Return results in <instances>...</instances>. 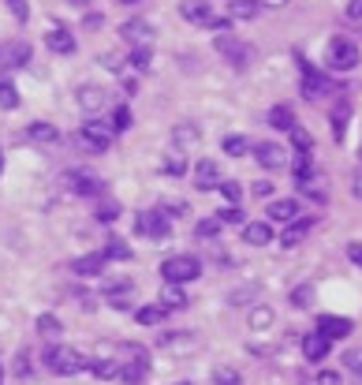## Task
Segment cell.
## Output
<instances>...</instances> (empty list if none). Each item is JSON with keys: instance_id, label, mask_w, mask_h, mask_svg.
Wrapping results in <instances>:
<instances>
[{"instance_id": "cell-6", "label": "cell", "mask_w": 362, "mask_h": 385, "mask_svg": "<svg viewBox=\"0 0 362 385\" xmlns=\"http://www.w3.org/2000/svg\"><path fill=\"white\" fill-rule=\"evenodd\" d=\"M180 15H183L187 23H198V26H217L220 34H225V26H228V19L213 15V8L202 4V0H183V4H180Z\"/></svg>"}, {"instance_id": "cell-1", "label": "cell", "mask_w": 362, "mask_h": 385, "mask_svg": "<svg viewBox=\"0 0 362 385\" xmlns=\"http://www.w3.org/2000/svg\"><path fill=\"white\" fill-rule=\"evenodd\" d=\"M45 366H49L53 374H79V370H86V359L68 344H53L49 352H45Z\"/></svg>"}, {"instance_id": "cell-43", "label": "cell", "mask_w": 362, "mask_h": 385, "mask_svg": "<svg viewBox=\"0 0 362 385\" xmlns=\"http://www.w3.org/2000/svg\"><path fill=\"white\" fill-rule=\"evenodd\" d=\"M299 187H303V195H310V198H314V203H325V191H321V180H314V176H310V180H303V183H299Z\"/></svg>"}, {"instance_id": "cell-44", "label": "cell", "mask_w": 362, "mask_h": 385, "mask_svg": "<svg viewBox=\"0 0 362 385\" xmlns=\"http://www.w3.org/2000/svg\"><path fill=\"white\" fill-rule=\"evenodd\" d=\"M292 142H295V146H299V153H310V146H314V139H310V135H306V131H303V127H299V124H295V127H292Z\"/></svg>"}, {"instance_id": "cell-54", "label": "cell", "mask_w": 362, "mask_h": 385, "mask_svg": "<svg viewBox=\"0 0 362 385\" xmlns=\"http://www.w3.org/2000/svg\"><path fill=\"white\" fill-rule=\"evenodd\" d=\"M347 259L355 262V265H362V243H351L347 247Z\"/></svg>"}, {"instance_id": "cell-22", "label": "cell", "mask_w": 362, "mask_h": 385, "mask_svg": "<svg viewBox=\"0 0 362 385\" xmlns=\"http://www.w3.org/2000/svg\"><path fill=\"white\" fill-rule=\"evenodd\" d=\"M220 180V169H217V161H198V191H213V183Z\"/></svg>"}, {"instance_id": "cell-53", "label": "cell", "mask_w": 362, "mask_h": 385, "mask_svg": "<svg viewBox=\"0 0 362 385\" xmlns=\"http://www.w3.org/2000/svg\"><path fill=\"white\" fill-rule=\"evenodd\" d=\"M116 214H120V209H116L113 203H105V206H101V221H116Z\"/></svg>"}, {"instance_id": "cell-42", "label": "cell", "mask_w": 362, "mask_h": 385, "mask_svg": "<svg viewBox=\"0 0 362 385\" xmlns=\"http://www.w3.org/2000/svg\"><path fill=\"white\" fill-rule=\"evenodd\" d=\"M127 127H131V109L120 105L116 113H113V131H127Z\"/></svg>"}, {"instance_id": "cell-30", "label": "cell", "mask_w": 362, "mask_h": 385, "mask_svg": "<svg viewBox=\"0 0 362 385\" xmlns=\"http://www.w3.org/2000/svg\"><path fill=\"white\" fill-rule=\"evenodd\" d=\"M258 296H262V288H258V284H247V288H236L228 299H231V307H247L250 299H258Z\"/></svg>"}, {"instance_id": "cell-25", "label": "cell", "mask_w": 362, "mask_h": 385, "mask_svg": "<svg viewBox=\"0 0 362 385\" xmlns=\"http://www.w3.org/2000/svg\"><path fill=\"white\" fill-rule=\"evenodd\" d=\"M101 270H105V254H86L75 262V273H82V277H97Z\"/></svg>"}, {"instance_id": "cell-14", "label": "cell", "mask_w": 362, "mask_h": 385, "mask_svg": "<svg viewBox=\"0 0 362 385\" xmlns=\"http://www.w3.org/2000/svg\"><path fill=\"white\" fill-rule=\"evenodd\" d=\"M318 333L325 337V341H340V337H351V322H347V318L321 314V318H318Z\"/></svg>"}, {"instance_id": "cell-2", "label": "cell", "mask_w": 362, "mask_h": 385, "mask_svg": "<svg viewBox=\"0 0 362 385\" xmlns=\"http://www.w3.org/2000/svg\"><path fill=\"white\" fill-rule=\"evenodd\" d=\"M198 273H202V265L194 254H175V259L161 265V277L169 284H191V281H198Z\"/></svg>"}, {"instance_id": "cell-58", "label": "cell", "mask_w": 362, "mask_h": 385, "mask_svg": "<svg viewBox=\"0 0 362 385\" xmlns=\"http://www.w3.org/2000/svg\"><path fill=\"white\" fill-rule=\"evenodd\" d=\"M113 4H142V0H113Z\"/></svg>"}, {"instance_id": "cell-36", "label": "cell", "mask_w": 362, "mask_h": 385, "mask_svg": "<svg viewBox=\"0 0 362 385\" xmlns=\"http://www.w3.org/2000/svg\"><path fill=\"white\" fill-rule=\"evenodd\" d=\"M217 191H220V195H225V198H228V203H231V206H239V203H243V187H239V183H236V180H225V183H220V187H217Z\"/></svg>"}, {"instance_id": "cell-9", "label": "cell", "mask_w": 362, "mask_h": 385, "mask_svg": "<svg viewBox=\"0 0 362 385\" xmlns=\"http://www.w3.org/2000/svg\"><path fill=\"white\" fill-rule=\"evenodd\" d=\"M138 232L153 236V240H164L169 236V221H164L161 209H146V214H138Z\"/></svg>"}, {"instance_id": "cell-57", "label": "cell", "mask_w": 362, "mask_h": 385, "mask_svg": "<svg viewBox=\"0 0 362 385\" xmlns=\"http://www.w3.org/2000/svg\"><path fill=\"white\" fill-rule=\"evenodd\" d=\"M351 191H355V198H362V172L355 176V183H351Z\"/></svg>"}, {"instance_id": "cell-35", "label": "cell", "mask_w": 362, "mask_h": 385, "mask_svg": "<svg viewBox=\"0 0 362 385\" xmlns=\"http://www.w3.org/2000/svg\"><path fill=\"white\" fill-rule=\"evenodd\" d=\"M0 109H19V90L12 82H0Z\"/></svg>"}, {"instance_id": "cell-45", "label": "cell", "mask_w": 362, "mask_h": 385, "mask_svg": "<svg viewBox=\"0 0 362 385\" xmlns=\"http://www.w3.org/2000/svg\"><path fill=\"white\" fill-rule=\"evenodd\" d=\"M292 303H295V307H310V303H314V288H310V284H303V288L292 292Z\"/></svg>"}, {"instance_id": "cell-8", "label": "cell", "mask_w": 362, "mask_h": 385, "mask_svg": "<svg viewBox=\"0 0 362 385\" xmlns=\"http://www.w3.org/2000/svg\"><path fill=\"white\" fill-rule=\"evenodd\" d=\"M325 94H329V79H325L318 68H310V64L303 60V97L318 102V97H325Z\"/></svg>"}, {"instance_id": "cell-7", "label": "cell", "mask_w": 362, "mask_h": 385, "mask_svg": "<svg viewBox=\"0 0 362 385\" xmlns=\"http://www.w3.org/2000/svg\"><path fill=\"white\" fill-rule=\"evenodd\" d=\"M34 60V49H30V41H23V38H12V41H4L0 45V68H26V64Z\"/></svg>"}, {"instance_id": "cell-10", "label": "cell", "mask_w": 362, "mask_h": 385, "mask_svg": "<svg viewBox=\"0 0 362 385\" xmlns=\"http://www.w3.org/2000/svg\"><path fill=\"white\" fill-rule=\"evenodd\" d=\"M120 366H135V370H150V352L142 344H120L116 348Z\"/></svg>"}, {"instance_id": "cell-49", "label": "cell", "mask_w": 362, "mask_h": 385, "mask_svg": "<svg viewBox=\"0 0 362 385\" xmlns=\"http://www.w3.org/2000/svg\"><path fill=\"white\" fill-rule=\"evenodd\" d=\"M8 8H12V15H15V19H26V15H30V12H26V0H8Z\"/></svg>"}, {"instance_id": "cell-17", "label": "cell", "mask_w": 362, "mask_h": 385, "mask_svg": "<svg viewBox=\"0 0 362 385\" xmlns=\"http://www.w3.org/2000/svg\"><path fill=\"white\" fill-rule=\"evenodd\" d=\"M157 307H161V310H183V307H187V292H183V284H164Z\"/></svg>"}, {"instance_id": "cell-33", "label": "cell", "mask_w": 362, "mask_h": 385, "mask_svg": "<svg viewBox=\"0 0 362 385\" xmlns=\"http://www.w3.org/2000/svg\"><path fill=\"white\" fill-rule=\"evenodd\" d=\"M150 49H146V45H138V49L131 53V60H127V68H135V71H150Z\"/></svg>"}, {"instance_id": "cell-38", "label": "cell", "mask_w": 362, "mask_h": 385, "mask_svg": "<svg viewBox=\"0 0 362 385\" xmlns=\"http://www.w3.org/2000/svg\"><path fill=\"white\" fill-rule=\"evenodd\" d=\"M213 217H217L220 225H243V209H239V206H225L220 214H213Z\"/></svg>"}, {"instance_id": "cell-24", "label": "cell", "mask_w": 362, "mask_h": 385, "mask_svg": "<svg viewBox=\"0 0 362 385\" xmlns=\"http://www.w3.org/2000/svg\"><path fill=\"white\" fill-rule=\"evenodd\" d=\"M86 370L94 374V378H105V382L120 378V363H108V359H90V363H86Z\"/></svg>"}, {"instance_id": "cell-56", "label": "cell", "mask_w": 362, "mask_h": 385, "mask_svg": "<svg viewBox=\"0 0 362 385\" xmlns=\"http://www.w3.org/2000/svg\"><path fill=\"white\" fill-rule=\"evenodd\" d=\"M258 8H287V0H254Z\"/></svg>"}, {"instance_id": "cell-51", "label": "cell", "mask_w": 362, "mask_h": 385, "mask_svg": "<svg viewBox=\"0 0 362 385\" xmlns=\"http://www.w3.org/2000/svg\"><path fill=\"white\" fill-rule=\"evenodd\" d=\"M250 191H254L258 198H269V195H273V183H269V180H258V183H254V187H250Z\"/></svg>"}, {"instance_id": "cell-26", "label": "cell", "mask_w": 362, "mask_h": 385, "mask_svg": "<svg viewBox=\"0 0 362 385\" xmlns=\"http://www.w3.org/2000/svg\"><path fill=\"white\" fill-rule=\"evenodd\" d=\"M347 113H351V105L340 97L336 113H332V139H343V131H347Z\"/></svg>"}, {"instance_id": "cell-55", "label": "cell", "mask_w": 362, "mask_h": 385, "mask_svg": "<svg viewBox=\"0 0 362 385\" xmlns=\"http://www.w3.org/2000/svg\"><path fill=\"white\" fill-rule=\"evenodd\" d=\"M347 19H362V0H351L347 4Z\"/></svg>"}, {"instance_id": "cell-59", "label": "cell", "mask_w": 362, "mask_h": 385, "mask_svg": "<svg viewBox=\"0 0 362 385\" xmlns=\"http://www.w3.org/2000/svg\"><path fill=\"white\" fill-rule=\"evenodd\" d=\"M175 385H191V382H175Z\"/></svg>"}, {"instance_id": "cell-46", "label": "cell", "mask_w": 362, "mask_h": 385, "mask_svg": "<svg viewBox=\"0 0 362 385\" xmlns=\"http://www.w3.org/2000/svg\"><path fill=\"white\" fill-rule=\"evenodd\" d=\"M217 232H220V221H217V217H206V221H198V236H202V240H209V236L217 240Z\"/></svg>"}, {"instance_id": "cell-27", "label": "cell", "mask_w": 362, "mask_h": 385, "mask_svg": "<svg viewBox=\"0 0 362 385\" xmlns=\"http://www.w3.org/2000/svg\"><path fill=\"white\" fill-rule=\"evenodd\" d=\"M213 385H243V374L236 366H213Z\"/></svg>"}, {"instance_id": "cell-5", "label": "cell", "mask_w": 362, "mask_h": 385, "mask_svg": "<svg viewBox=\"0 0 362 385\" xmlns=\"http://www.w3.org/2000/svg\"><path fill=\"white\" fill-rule=\"evenodd\" d=\"M113 127L108 124H101V120H86L79 127V142L86 146V150H94V153H105L108 146H113Z\"/></svg>"}, {"instance_id": "cell-3", "label": "cell", "mask_w": 362, "mask_h": 385, "mask_svg": "<svg viewBox=\"0 0 362 385\" xmlns=\"http://www.w3.org/2000/svg\"><path fill=\"white\" fill-rule=\"evenodd\" d=\"M213 49H217L236 71H243L247 64L254 60V49H250V45H243L239 38H231V34H217V38H213Z\"/></svg>"}, {"instance_id": "cell-34", "label": "cell", "mask_w": 362, "mask_h": 385, "mask_svg": "<svg viewBox=\"0 0 362 385\" xmlns=\"http://www.w3.org/2000/svg\"><path fill=\"white\" fill-rule=\"evenodd\" d=\"M135 318H138V326H157V322L164 318V310H161V307H138Z\"/></svg>"}, {"instance_id": "cell-20", "label": "cell", "mask_w": 362, "mask_h": 385, "mask_svg": "<svg viewBox=\"0 0 362 385\" xmlns=\"http://www.w3.org/2000/svg\"><path fill=\"white\" fill-rule=\"evenodd\" d=\"M79 105H82V113H101V109H105V90L101 86H79Z\"/></svg>"}, {"instance_id": "cell-29", "label": "cell", "mask_w": 362, "mask_h": 385, "mask_svg": "<svg viewBox=\"0 0 362 385\" xmlns=\"http://www.w3.org/2000/svg\"><path fill=\"white\" fill-rule=\"evenodd\" d=\"M269 326H273V310L258 303L254 310H250V329H254V333H262V329H269Z\"/></svg>"}, {"instance_id": "cell-48", "label": "cell", "mask_w": 362, "mask_h": 385, "mask_svg": "<svg viewBox=\"0 0 362 385\" xmlns=\"http://www.w3.org/2000/svg\"><path fill=\"white\" fill-rule=\"evenodd\" d=\"M161 214H175V217H187V203H161Z\"/></svg>"}, {"instance_id": "cell-32", "label": "cell", "mask_w": 362, "mask_h": 385, "mask_svg": "<svg viewBox=\"0 0 362 385\" xmlns=\"http://www.w3.org/2000/svg\"><path fill=\"white\" fill-rule=\"evenodd\" d=\"M292 172H295V180H310L314 176V161H310V153H299V158H295V165H292Z\"/></svg>"}, {"instance_id": "cell-60", "label": "cell", "mask_w": 362, "mask_h": 385, "mask_svg": "<svg viewBox=\"0 0 362 385\" xmlns=\"http://www.w3.org/2000/svg\"><path fill=\"white\" fill-rule=\"evenodd\" d=\"M0 378H4V366H0Z\"/></svg>"}, {"instance_id": "cell-11", "label": "cell", "mask_w": 362, "mask_h": 385, "mask_svg": "<svg viewBox=\"0 0 362 385\" xmlns=\"http://www.w3.org/2000/svg\"><path fill=\"white\" fill-rule=\"evenodd\" d=\"M60 183L68 191H75V195H97V191H101V180L90 176V172H64Z\"/></svg>"}, {"instance_id": "cell-4", "label": "cell", "mask_w": 362, "mask_h": 385, "mask_svg": "<svg viewBox=\"0 0 362 385\" xmlns=\"http://www.w3.org/2000/svg\"><path fill=\"white\" fill-rule=\"evenodd\" d=\"M325 60H329L332 71H351V68H359V45L351 38H332Z\"/></svg>"}, {"instance_id": "cell-50", "label": "cell", "mask_w": 362, "mask_h": 385, "mask_svg": "<svg viewBox=\"0 0 362 385\" xmlns=\"http://www.w3.org/2000/svg\"><path fill=\"white\" fill-rule=\"evenodd\" d=\"M318 385H343V378H340L336 370H321L318 374Z\"/></svg>"}, {"instance_id": "cell-21", "label": "cell", "mask_w": 362, "mask_h": 385, "mask_svg": "<svg viewBox=\"0 0 362 385\" xmlns=\"http://www.w3.org/2000/svg\"><path fill=\"white\" fill-rule=\"evenodd\" d=\"M269 127H276V131H292L295 127V116L287 105H273L269 109Z\"/></svg>"}, {"instance_id": "cell-37", "label": "cell", "mask_w": 362, "mask_h": 385, "mask_svg": "<svg viewBox=\"0 0 362 385\" xmlns=\"http://www.w3.org/2000/svg\"><path fill=\"white\" fill-rule=\"evenodd\" d=\"M247 150H250V142L243 135H228L225 139V153H231V158H239V153H247Z\"/></svg>"}, {"instance_id": "cell-47", "label": "cell", "mask_w": 362, "mask_h": 385, "mask_svg": "<svg viewBox=\"0 0 362 385\" xmlns=\"http://www.w3.org/2000/svg\"><path fill=\"white\" fill-rule=\"evenodd\" d=\"M164 172H172V176H183V172H187V161H183V158H169V161H164Z\"/></svg>"}, {"instance_id": "cell-23", "label": "cell", "mask_w": 362, "mask_h": 385, "mask_svg": "<svg viewBox=\"0 0 362 385\" xmlns=\"http://www.w3.org/2000/svg\"><path fill=\"white\" fill-rule=\"evenodd\" d=\"M26 135H30L34 142H57L60 139V131L53 124H45V120H34L30 127H26Z\"/></svg>"}, {"instance_id": "cell-16", "label": "cell", "mask_w": 362, "mask_h": 385, "mask_svg": "<svg viewBox=\"0 0 362 385\" xmlns=\"http://www.w3.org/2000/svg\"><path fill=\"white\" fill-rule=\"evenodd\" d=\"M254 158H258L262 169H280V165H284V150L276 142H258L254 146Z\"/></svg>"}, {"instance_id": "cell-12", "label": "cell", "mask_w": 362, "mask_h": 385, "mask_svg": "<svg viewBox=\"0 0 362 385\" xmlns=\"http://www.w3.org/2000/svg\"><path fill=\"white\" fill-rule=\"evenodd\" d=\"M120 38L131 41L135 49H138V45H146V41L153 38V26L146 23V19H127V23H120Z\"/></svg>"}, {"instance_id": "cell-18", "label": "cell", "mask_w": 362, "mask_h": 385, "mask_svg": "<svg viewBox=\"0 0 362 385\" xmlns=\"http://www.w3.org/2000/svg\"><path fill=\"white\" fill-rule=\"evenodd\" d=\"M329 344H332V341H325L321 333H310V337H303V355H306L310 363H321L325 355H329Z\"/></svg>"}, {"instance_id": "cell-52", "label": "cell", "mask_w": 362, "mask_h": 385, "mask_svg": "<svg viewBox=\"0 0 362 385\" xmlns=\"http://www.w3.org/2000/svg\"><path fill=\"white\" fill-rule=\"evenodd\" d=\"M343 363H347V366H355V370L362 374V352H347V355H343Z\"/></svg>"}, {"instance_id": "cell-28", "label": "cell", "mask_w": 362, "mask_h": 385, "mask_svg": "<svg viewBox=\"0 0 362 385\" xmlns=\"http://www.w3.org/2000/svg\"><path fill=\"white\" fill-rule=\"evenodd\" d=\"M228 15H231V19H254V15H258V4H254V0H231V4H228Z\"/></svg>"}, {"instance_id": "cell-41", "label": "cell", "mask_w": 362, "mask_h": 385, "mask_svg": "<svg viewBox=\"0 0 362 385\" xmlns=\"http://www.w3.org/2000/svg\"><path fill=\"white\" fill-rule=\"evenodd\" d=\"M172 139L180 142V146H191V142H198V131H194L191 124H180V127L172 131Z\"/></svg>"}, {"instance_id": "cell-39", "label": "cell", "mask_w": 362, "mask_h": 385, "mask_svg": "<svg viewBox=\"0 0 362 385\" xmlns=\"http://www.w3.org/2000/svg\"><path fill=\"white\" fill-rule=\"evenodd\" d=\"M105 259H120V262H127V259H131V247H127V243H120V240H108V247H105Z\"/></svg>"}, {"instance_id": "cell-13", "label": "cell", "mask_w": 362, "mask_h": 385, "mask_svg": "<svg viewBox=\"0 0 362 385\" xmlns=\"http://www.w3.org/2000/svg\"><path fill=\"white\" fill-rule=\"evenodd\" d=\"M265 217L269 221H280V225H292L295 217H299V203H295V198H273L269 209H265Z\"/></svg>"}, {"instance_id": "cell-40", "label": "cell", "mask_w": 362, "mask_h": 385, "mask_svg": "<svg viewBox=\"0 0 362 385\" xmlns=\"http://www.w3.org/2000/svg\"><path fill=\"white\" fill-rule=\"evenodd\" d=\"M38 329H41L45 337H64V326H60L53 314H41V318H38Z\"/></svg>"}, {"instance_id": "cell-31", "label": "cell", "mask_w": 362, "mask_h": 385, "mask_svg": "<svg viewBox=\"0 0 362 385\" xmlns=\"http://www.w3.org/2000/svg\"><path fill=\"white\" fill-rule=\"evenodd\" d=\"M306 228H310V221H299V225H287V232L280 236V243L284 247H295V243H303V236H306Z\"/></svg>"}, {"instance_id": "cell-15", "label": "cell", "mask_w": 362, "mask_h": 385, "mask_svg": "<svg viewBox=\"0 0 362 385\" xmlns=\"http://www.w3.org/2000/svg\"><path fill=\"white\" fill-rule=\"evenodd\" d=\"M243 240H247L250 247L273 243V225H269V221H250V225H243Z\"/></svg>"}, {"instance_id": "cell-19", "label": "cell", "mask_w": 362, "mask_h": 385, "mask_svg": "<svg viewBox=\"0 0 362 385\" xmlns=\"http://www.w3.org/2000/svg\"><path fill=\"white\" fill-rule=\"evenodd\" d=\"M45 45H49L53 53H64V57H68V53H75V38H71L64 26H53V30L45 34Z\"/></svg>"}]
</instances>
